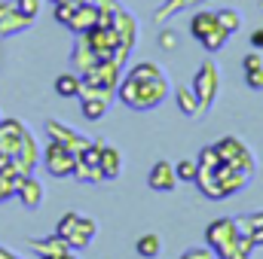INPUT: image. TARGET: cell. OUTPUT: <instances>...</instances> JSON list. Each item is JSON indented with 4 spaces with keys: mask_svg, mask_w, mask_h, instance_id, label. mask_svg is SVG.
<instances>
[{
    "mask_svg": "<svg viewBox=\"0 0 263 259\" xmlns=\"http://www.w3.org/2000/svg\"><path fill=\"white\" fill-rule=\"evenodd\" d=\"M227 40H230V31H227V28H220V25H214V28H211L199 43H202L208 52H220V49L227 46Z\"/></svg>",
    "mask_w": 263,
    "mask_h": 259,
    "instance_id": "obj_24",
    "label": "cell"
},
{
    "mask_svg": "<svg viewBox=\"0 0 263 259\" xmlns=\"http://www.w3.org/2000/svg\"><path fill=\"white\" fill-rule=\"evenodd\" d=\"M236 226H239V235H251L254 229H260V226H263V210L239 217V220H236Z\"/></svg>",
    "mask_w": 263,
    "mask_h": 259,
    "instance_id": "obj_30",
    "label": "cell"
},
{
    "mask_svg": "<svg viewBox=\"0 0 263 259\" xmlns=\"http://www.w3.org/2000/svg\"><path fill=\"white\" fill-rule=\"evenodd\" d=\"M34 25V18L31 15H25V12H18L15 6L6 12V18L0 21V37H15V34H22V31H28Z\"/></svg>",
    "mask_w": 263,
    "mask_h": 259,
    "instance_id": "obj_18",
    "label": "cell"
},
{
    "mask_svg": "<svg viewBox=\"0 0 263 259\" xmlns=\"http://www.w3.org/2000/svg\"><path fill=\"white\" fill-rule=\"evenodd\" d=\"M73 12H77V3H70V0H59V3H55V21H59V25L67 28V21L73 18Z\"/></svg>",
    "mask_w": 263,
    "mask_h": 259,
    "instance_id": "obj_31",
    "label": "cell"
},
{
    "mask_svg": "<svg viewBox=\"0 0 263 259\" xmlns=\"http://www.w3.org/2000/svg\"><path fill=\"white\" fill-rule=\"evenodd\" d=\"M46 137L55 140V143H62V146H67V149H73V153H80V149H86V146L92 143L89 134L70 128L65 122H59V119H49V122H46Z\"/></svg>",
    "mask_w": 263,
    "mask_h": 259,
    "instance_id": "obj_9",
    "label": "cell"
},
{
    "mask_svg": "<svg viewBox=\"0 0 263 259\" xmlns=\"http://www.w3.org/2000/svg\"><path fill=\"white\" fill-rule=\"evenodd\" d=\"M196 3H199V0H165V3L156 9V15H153V18L162 25V21H165V18H172L175 12H181V9H190V6H196Z\"/></svg>",
    "mask_w": 263,
    "mask_h": 259,
    "instance_id": "obj_25",
    "label": "cell"
},
{
    "mask_svg": "<svg viewBox=\"0 0 263 259\" xmlns=\"http://www.w3.org/2000/svg\"><path fill=\"white\" fill-rule=\"evenodd\" d=\"M199 3H202V0H199Z\"/></svg>",
    "mask_w": 263,
    "mask_h": 259,
    "instance_id": "obj_45",
    "label": "cell"
},
{
    "mask_svg": "<svg viewBox=\"0 0 263 259\" xmlns=\"http://www.w3.org/2000/svg\"><path fill=\"white\" fill-rule=\"evenodd\" d=\"M12 195H15V183H12V177L0 174V204H3V201H9Z\"/></svg>",
    "mask_w": 263,
    "mask_h": 259,
    "instance_id": "obj_33",
    "label": "cell"
},
{
    "mask_svg": "<svg viewBox=\"0 0 263 259\" xmlns=\"http://www.w3.org/2000/svg\"><path fill=\"white\" fill-rule=\"evenodd\" d=\"M245 79H248V89L260 92V89H263V67H257V70H248V73H245Z\"/></svg>",
    "mask_w": 263,
    "mask_h": 259,
    "instance_id": "obj_35",
    "label": "cell"
},
{
    "mask_svg": "<svg viewBox=\"0 0 263 259\" xmlns=\"http://www.w3.org/2000/svg\"><path fill=\"white\" fill-rule=\"evenodd\" d=\"M178 183V174H175V165H168L165 159H159L153 168H150V177H147V186L153 192H172Z\"/></svg>",
    "mask_w": 263,
    "mask_h": 259,
    "instance_id": "obj_12",
    "label": "cell"
},
{
    "mask_svg": "<svg viewBox=\"0 0 263 259\" xmlns=\"http://www.w3.org/2000/svg\"><path fill=\"white\" fill-rule=\"evenodd\" d=\"M12 6H15V3H3V0H0V21H3V18H6V12H9V9H12Z\"/></svg>",
    "mask_w": 263,
    "mask_h": 259,
    "instance_id": "obj_42",
    "label": "cell"
},
{
    "mask_svg": "<svg viewBox=\"0 0 263 259\" xmlns=\"http://www.w3.org/2000/svg\"><path fill=\"white\" fill-rule=\"evenodd\" d=\"M49 3H59V0H49Z\"/></svg>",
    "mask_w": 263,
    "mask_h": 259,
    "instance_id": "obj_44",
    "label": "cell"
},
{
    "mask_svg": "<svg viewBox=\"0 0 263 259\" xmlns=\"http://www.w3.org/2000/svg\"><path fill=\"white\" fill-rule=\"evenodd\" d=\"M114 28H117V34H120V49L114 52V61L123 67L129 61L132 49H135V37H138V21H135V15H129L126 9H120V12H114V21H110Z\"/></svg>",
    "mask_w": 263,
    "mask_h": 259,
    "instance_id": "obj_6",
    "label": "cell"
},
{
    "mask_svg": "<svg viewBox=\"0 0 263 259\" xmlns=\"http://www.w3.org/2000/svg\"><path fill=\"white\" fill-rule=\"evenodd\" d=\"M28 134H31V131L25 128L18 119H0V153H6V156L15 159L18 149L25 146Z\"/></svg>",
    "mask_w": 263,
    "mask_h": 259,
    "instance_id": "obj_11",
    "label": "cell"
},
{
    "mask_svg": "<svg viewBox=\"0 0 263 259\" xmlns=\"http://www.w3.org/2000/svg\"><path fill=\"white\" fill-rule=\"evenodd\" d=\"M73 180H80V183H104V171H101V165L77 162L73 165Z\"/></svg>",
    "mask_w": 263,
    "mask_h": 259,
    "instance_id": "obj_23",
    "label": "cell"
},
{
    "mask_svg": "<svg viewBox=\"0 0 263 259\" xmlns=\"http://www.w3.org/2000/svg\"><path fill=\"white\" fill-rule=\"evenodd\" d=\"M117 98L129 110H153L168 98V79L153 61H138L117 85Z\"/></svg>",
    "mask_w": 263,
    "mask_h": 259,
    "instance_id": "obj_1",
    "label": "cell"
},
{
    "mask_svg": "<svg viewBox=\"0 0 263 259\" xmlns=\"http://www.w3.org/2000/svg\"><path fill=\"white\" fill-rule=\"evenodd\" d=\"M248 238L254 241V247H260V244H263V226H260V229H254V232H251Z\"/></svg>",
    "mask_w": 263,
    "mask_h": 259,
    "instance_id": "obj_40",
    "label": "cell"
},
{
    "mask_svg": "<svg viewBox=\"0 0 263 259\" xmlns=\"http://www.w3.org/2000/svg\"><path fill=\"white\" fill-rule=\"evenodd\" d=\"M28 247H31L37 256H59V253H67V250H70L67 241L65 238H59V235H49V238H31Z\"/></svg>",
    "mask_w": 263,
    "mask_h": 259,
    "instance_id": "obj_17",
    "label": "cell"
},
{
    "mask_svg": "<svg viewBox=\"0 0 263 259\" xmlns=\"http://www.w3.org/2000/svg\"><path fill=\"white\" fill-rule=\"evenodd\" d=\"M159 46H162V49H175V46H178L175 31H159Z\"/></svg>",
    "mask_w": 263,
    "mask_h": 259,
    "instance_id": "obj_37",
    "label": "cell"
},
{
    "mask_svg": "<svg viewBox=\"0 0 263 259\" xmlns=\"http://www.w3.org/2000/svg\"><path fill=\"white\" fill-rule=\"evenodd\" d=\"M214 149H217L220 162H230V165H236V168L254 174V156H251V149H248L239 137H220V140L214 143Z\"/></svg>",
    "mask_w": 263,
    "mask_h": 259,
    "instance_id": "obj_7",
    "label": "cell"
},
{
    "mask_svg": "<svg viewBox=\"0 0 263 259\" xmlns=\"http://www.w3.org/2000/svg\"><path fill=\"white\" fill-rule=\"evenodd\" d=\"M0 259H22L18 253H12L9 247H0Z\"/></svg>",
    "mask_w": 263,
    "mask_h": 259,
    "instance_id": "obj_41",
    "label": "cell"
},
{
    "mask_svg": "<svg viewBox=\"0 0 263 259\" xmlns=\"http://www.w3.org/2000/svg\"><path fill=\"white\" fill-rule=\"evenodd\" d=\"M101 171H104V180H117L123 174V156H120V149H114V146L104 143V149H101Z\"/></svg>",
    "mask_w": 263,
    "mask_h": 259,
    "instance_id": "obj_20",
    "label": "cell"
},
{
    "mask_svg": "<svg viewBox=\"0 0 263 259\" xmlns=\"http://www.w3.org/2000/svg\"><path fill=\"white\" fill-rule=\"evenodd\" d=\"M236 238H239V226H236V220H230V217H220V220L208 223V229H205V241H208V247L217 253V259L236 244Z\"/></svg>",
    "mask_w": 263,
    "mask_h": 259,
    "instance_id": "obj_4",
    "label": "cell"
},
{
    "mask_svg": "<svg viewBox=\"0 0 263 259\" xmlns=\"http://www.w3.org/2000/svg\"><path fill=\"white\" fill-rule=\"evenodd\" d=\"M251 250H254V241H251L248 235H239L236 244H233L220 259H251Z\"/></svg>",
    "mask_w": 263,
    "mask_h": 259,
    "instance_id": "obj_26",
    "label": "cell"
},
{
    "mask_svg": "<svg viewBox=\"0 0 263 259\" xmlns=\"http://www.w3.org/2000/svg\"><path fill=\"white\" fill-rule=\"evenodd\" d=\"M159 235H141L138 238V244H135V250H138V256H144V259H153V256H159Z\"/></svg>",
    "mask_w": 263,
    "mask_h": 259,
    "instance_id": "obj_27",
    "label": "cell"
},
{
    "mask_svg": "<svg viewBox=\"0 0 263 259\" xmlns=\"http://www.w3.org/2000/svg\"><path fill=\"white\" fill-rule=\"evenodd\" d=\"M214 25H217V12L199 9V12H193V18H190V34H193L196 40H202V37H205Z\"/></svg>",
    "mask_w": 263,
    "mask_h": 259,
    "instance_id": "obj_21",
    "label": "cell"
},
{
    "mask_svg": "<svg viewBox=\"0 0 263 259\" xmlns=\"http://www.w3.org/2000/svg\"><path fill=\"white\" fill-rule=\"evenodd\" d=\"M217 89H220V70L214 61H205L199 67V73L193 76V92H196L199 104H202V113L217 101Z\"/></svg>",
    "mask_w": 263,
    "mask_h": 259,
    "instance_id": "obj_5",
    "label": "cell"
},
{
    "mask_svg": "<svg viewBox=\"0 0 263 259\" xmlns=\"http://www.w3.org/2000/svg\"><path fill=\"white\" fill-rule=\"evenodd\" d=\"M175 174H178V180H184V183H193L199 174V162L193 159H181L178 165H175Z\"/></svg>",
    "mask_w": 263,
    "mask_h": 259,
    "instance_id": "obj_29",
    "label": "cell"
},
{
    "mask_svg": "<svg viewBox=\"0 0 263 259\" xmlns=\"http://www.w3.org/2000/svg\"><path fill=\"white\" fill-rule=\"evenodd\" d=\"M217 25L227 28L230 34H236V31L242 28V15H239L236 9H217Z\"/></svg>",
    "mask_w": 263,
    "mask_h": 259,
    "instance_id": "obj_28",
    "label": "cell"
},
{
    "mask_svg": "<svg viewBox=\"0 0 263 259\" xmlns=\"http://www.w3.org/2000/svg\"><path fill=\"white\" fill-rule=\"evenodd\" d=\"M92 3L98 6V12H107V15H114V12H120V9H123L117 0H92Z\"/></svg>",
    "mask_w": 263,
    "mask_h": 259,
    "instance_id": "obj_36",
    "label": "cell"
},
{
    "mask_svg": "<svg viewBox=\"0 0 263 259\" xmlns=\"http://www.w3.org/2000/svg\"><path fill=\"white\" fill-rule=\"evenodd\" d=\"M40 6H43V0H15V9L25 12V15H31V18H37Z\"/></svg>",
    "mask_w": 263,
    "mask_h": 259,
    "instance_id": "obj_32",
    "label": "cell"
},
{
    "mask_svg": "<svg viewBox=\"0 0 263 259\" xmlns=\"http://www.w3.org/2000/svg\"><path fill=\"white\" fill-rule=\"evenodd\" d=\"M40 162L46 165V171H49L52 177H73L77 153L67 149V146H62V143H55V140H49L46 149L40 153Z\"/></svg>",
    "mask_w": 263,
    "mask_h": 259,
    "instance_id": "obj_3",
    "label": "cell"
},
{
    "mask_svg": "<svg viewBox=\"0 0 263 259\" xmlns=\"http://www.w3.org/2000/svg\"><path fill=\"white\" fill-rule=\"evenodd\" d=\"M77 98H80V104H83V116L92 119V122H98V119L107 113V107L114 104L117 89H95V85H86V82H83V89H80Z\"/></svg>",
    "mask_w": 263,
    "mask_h": 259,
    "instance_id": "obj_2",
    "label": "cell"
},
{
    "mask_svg": "<svg viewBox=\"0 0 263 259\" xmlns=\"http://www.w3.org/2000/svg\"><path fill=\"white\" fill-rule=\"evenodd\" d=\"M98 25V6L95 3H83V6H77V12H73V18L67 21V28L80 37V34H86V31H92Z\"/></svg>",
    "mask_w": 263,
    "mask_h": 259,
    "instance_id": "obj_15",
    "label": "cell"
},
{
    "mask_svg": "<svg viewBox=\"0 0 263 259\" xmlns=\"http://www.w3.org/2000/svg\"><path fill=\"white\" fill-rule=\"evenodd\" d=\"M83 37H86L89 49H92L98 58H114V52L120 49V34H117L114 25H95V28L86 31Z\"/></svg>",
    "mask_w": 263,
    "mask_h": 259,
    "instance_id": "obj_8",
    "label": "cell"
},
{
    "mask_svg": "<svg viewBox=\"0 0 263 259\" xmlns=\"http://www.w3.org/2000/svg\"><path fill=\"white\" fill-rule=\"evenodd\" d=\"M242 67H245V73H248V70H257V67H263V58L257 55V52H251V55L242 58Z\"/></svg>",
    "mask_w": 263,
    "mask_h": 259,
    "instance_id": "obj_38",
    "label": "cell"
},
{
    "mask_svg": "<svg viewBox=\"0 0 263 259\" xmlns=\"http://www.w3.org/2000/svg\"><path fill=\"white\" fill-rule=\"evenodd\" d=\"M175 98H178V107H181L184 116H190V119L202 116V104H199L193 85H178V89H175Z\"/></svg>",
    "mask_w": 263,
    "mask_h": 259,
    "instance_id": "obj_19",
    "label": "cell"
},
{
    "mask_svg": "<svg viewBox=\"0 0 263 259\" xmlns=\"http://www.w3.org/2000/svg\"><path fill=\"white\" fill-rule=\"evenodd\" d=\"M181 259H217V253L211 247H193V250H187Z\"/></svg>",
    "mask_w": 263,
    "mask_h": 259,
    "instance_id": "obj_34",
    "label": "cell"
},
{
    "mask_svg": "<svg viewBox=\"0 0 263 259\" xmlns=\"http://www.w3.org/2000/svg\"><path fill=\"white\" fill-rule=\"evenodd\" d=\"M251 46H254V49H263V28H257V31L251 34Z\"/></svg>",
    "mask_w": 263,
    "mask_h": 259,
    "instance_id": "obj_39",
    "label": "cell"
},
{
    "mask_svg": "<svg viewBox=\"0 0 263 259\" xmlns=\"http://www.w3.org/2000/svg\"><path fill=\"white\" fill-rule=\"evenodd\" d=\"M98 61H101V58H98V55H95V52L89 49V43H86V37L80 34V40H77V43H73V49H70V64L77 67V73L83 76V73H86L89 67H95Z\"/></svg>",
    "mask_w": 263,
    "mask_h": 259,
    "instance_id": "obj_16",
    "label": "cell"
},
{
    "mask_svg": "<svg viewBox=\"0 0 263 259\" xmlns=\"http://www.w3.org/2000/svg\"><path fill=\"white\" fill-rule=\"evenodd\" d=\"M83 82L95 85V89H117L120 85V64L114 58H101L95 67H89L83 73Z\"/></svg>",
    "mask_w": 263,
    "mask_h": 259,
    "instance_id": "obj_10",
    "label": "cell"
},
{
    "mask_svg": "<svg viewBox=\"0 0 263 259\" xmlns=\"http://www.w3.org/2000/svg\"><path fill=\"white\" fill-rule=\"evenodd\" d=\"M15 198H18L28 210H37V207L43 204V183H40L34 174L22 177V183L15 186Z\"/></svg>",
    "mask_w": 263,
    "mask_h": 259,
    "instance_id": "obj_14",
    "label": "cell"
},
{
    "mask_svg": "<svg viewBox=\"0 0 263 259\" xmlns=\"http://www.w3.org/2000/svg\"><path fill=\"white\" fill-rule=\"evenodd\" d=\"M80 89H83V76H80V73H62V76L55 79V92H59L62 98H77Z\"/></svg>",
    "mask_w": 263,
    "mask_h": 259,
    "instance_id": "obj_22",
    "label": "cell"
},
{
    "mask_svg": "<svg viewBox=\"0 0 263 259\" xmlns=\"http://www.w3.org/2000/svg\"><path fill=\"white\" fill-rule=\"evenodd\" d=\"M98 235V223L95 220H89V217H80L77 220V226L70 229V235H67V247L70 250H86L89 244H92V238Z\"/></svg>",
    "mask_w": 263,
    "mask_h": 259,
    "instance_id": "obj_13",
    "label": "cell"
},
{
    "mask_svg": "<svg viewBox=\"0 0 263 259\" xmlns=\"http://www.w3.org/2000/svg\"><path fill=\"white\" fill-rule=\"evenodd\" d=\"M40 259H77V253L67 250V253H59V256H40Z\"/></svg>",
    "mask_w": 263,
    "mask_h": 259,
    "instance_id": "obj_43",
    "label": "cell"
}]
</instances>
